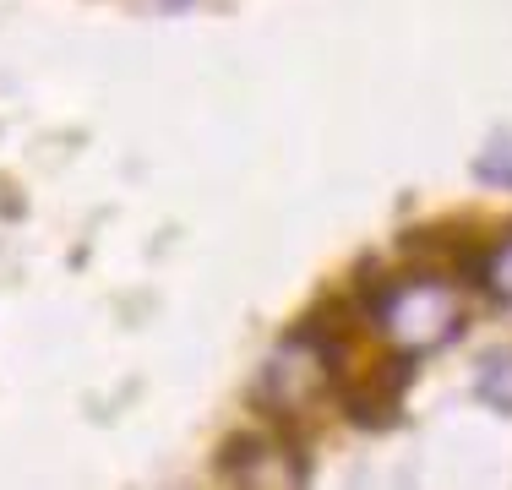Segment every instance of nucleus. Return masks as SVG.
<instances>
[{"mask_svg": "<svg viewBox=\"0 0 512 490\" xmlns=\"http://www.w3.org/2000/svg\"><path fill=\"white\" fill-rule=\"evenodd\" d=\"M218 474L229 485H267V490L306 485V452L284 431H240L218 452Z\"/></svg>", "mask_w": 512, "mask_h": 490, "instance_id": "nucleus-2", "label": "nucleus"}, {"mask_svg": "<svg viewBox=\"0 0 512 490\" xmlns=\"http://www.w3.org/2000/svg\"><path fill=\"white\" fill-rule=\"evenodd\" d=\"M365 322L371 333L387 343L393 354H436L447 349L463 322H469V305H463V289L442 273H404V278H382L371 294H365Z\"/></svg>", "mask_w": 512, "mask_h": 490, "instance_id": "nucleus-1", "label": "nucleus"}, {"mask_svg": "<svg viewBox=\"0 0 512 490\" xmlns=\"http://www.w3.org/2000/svg\"><path fill=\"white\" fill-rule=\"evenodd\" d=\"M474 175H480L485 186H496V191H512V137L485 142V153L474 158Z\"/></svg>", "mask_w": 512, "mask_h": 490, "instance_id": "nucleus-5", "label": "nucleus"}, {"mask_svg": "<svg viewBox=\"0 0 512 490\" xmlns=\"http://www.w3.org/2000/svg\"><path fill=\"white\" fill-rule=\"evenodd\" d=\"M480 392H485V403L512 414V349H496L480 360Z\"/></svg>", "mask_w": 512, "mask_h": 490, "instance_id": "nucleus-4", "label": "nucleus"}, {"mask_svg": "<svg viewBox=\"0 0 512 490\" xmlns=\"http://www.w3.org/2000/svg\"><path fill=\"white\" fill-rule=\"evenodd\" d=\"M469 278H474L480 289H491L496 300H507V305H512V240H502V245H485V251L474 256Z\"/></svg>", "mask_w": 512, "mask_h": 490, "instance_id": "nucleus-3", "label": "nucleus"}]
</instances>
